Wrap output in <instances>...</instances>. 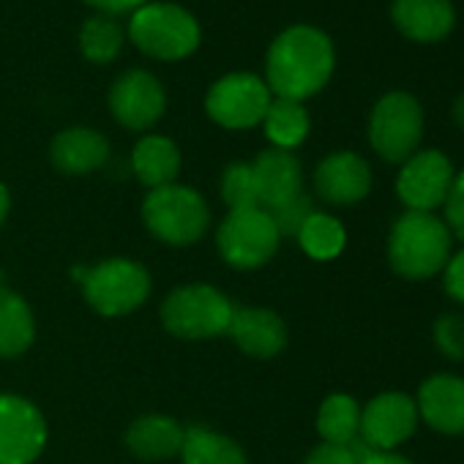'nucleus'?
<instances>
[{
	"label": "nucleus",
	"mask_w": 464,
	"mask_h": 464,
	"mask_svg": "<svg viewBox=\"0 0 464 464\" xmlns=\"http://www.w3.org/2000/svg\"><path fill=\"white\" fill-rule=\"evenodd\" d=\"M336 66L331 39L312 25H293L279 34L268 50L266 77L276 99L304 102L320 93Z\"/></svg>",
	"instance_id": "1"
},
{
	"label": "nucleus",
	"mask_w": 464,
	"mask_h": 464,
	"mask_svg": "<svg viewBox=\"0 0 464 464\" xmlns=\"http://www.w3.org/2000/svg\"><path fill=\"white\" fill-rule=\"evenodd\" d=\"M450 255V229L431 213L407 210L391 229L388 260L404 279H429L445 268Z\"/></svg>",
	"instance_id": "2"
},
{
	"label": "nucleus",
	"mask_w": 464,
	"mask_h": 464,
	"mask_svg": "<svg viewBox=\"0 0 464 464\" xmlns=\"http://www.w3.org/2000/svg\"><path fill=\"white\" fill-rule=\"evenodd\" d=\"M142 216L153 236L172 246H188L199 241L210 221L205 199L194 188L178 183L150 188L142 205Z\"/></svg>",
	"instance_id": "3"
},
{
	"label": "nucleus",
	"mask_w": 464,
	"mask_h": 464,
	"mask_svg": "<svg viewBox=\"0 0 464 464\" xmlns=\"http://www.w3.org/2000/svg\"><path fill=\"white\" fill-rule=\"evenodd\" d=\"M131 42L159 61H180L199 47L197 20L175 4H145L129 23Z\"/></svg>",
	"instance_id": "4"
},
{
	"label": "nucleus",
	"mask_w": 464,
	"mask_h": 464,
	"mask_svg": "<svg viewBox=\"0 0 464 464\" xmlns=\"http://www.w3.org/2000/svg\"><path fill=\"white\" fill-rule=\"evenodd\" d=\"M232 306L210 285H186L175 290L161 306V323L180 339H213L227 334Z\"/></svg>",
	"instance_id": "5"
},
{
	"label": "nucleus",
	"mask_w": 464,
	"mask_h": 464,
	"mask_svg": "<svg viewBox=\"0 0 464 464\" xmlns=\"http://www.w3.org/2000/svg\"><path fill=\"white\" fill-rule=\"evenodd\" d=\"M423 137V110L404 91L385 93L369 118V142L385 161H407Z\"/></svg>",
	"instance_id": "6"
},
{
	"label": "nucleus",
	"mask_w": 464,
	"mask_h": 464,
	"mask_svg": "<svg viewBox=\"0 0 464 464\" xmlns=\"http://www.w3.org/2000/svg\"><path fill=\"white\" fill-rule=\"evenodd\" d=\"M279 229L263 208L229 210L218 229V252L232 268H260L279 249Z\"/></svg>",
	"instance_id": "7"
},
{
	"label": "nucleus",
	"mask_w": 464,
	"mask_h": 464,
	"mask_svg": "<svg viewBox=\"0 0 464 464\" xmlns=\"http://www.w3.org/2000/svg\"><path fill=\"white\" fill-rule=\"evenodd\" d=\"M88 304L104 317H123L140 309L150 293V276L142 266L131 260H107L88 268L82 282Z\"/></svg>",
	"instance_id": "8"
},
{
	"label": "nucleus",
	"mask_w": 464,
	"mask_h": 464,
	"mask_svg": "<svg viewBox=\"0 0 464 464\" xmlns=\"http://www.w3.org/2000/svg\"><path fill=\"white\" fill-rule=\"evenodd\" d=\"M271 88L257 74H227L208 91L205 110L224 129H252L271 107Z\"/></svg>",
	"instance_id": "9"
},
{
	"label": "nucleus",
	"mask_w": 464,
	"mask_h": 464,
	"mask_svg": "<svg viewBox=\"0 0 464 464\" xmlns=\"http://www.w3.org/2000/svg\"><path fill=\"white\" fill-rule=\"evenodd\" d=\"M47 445L42 412L20 399L0 396V464H31Z\"/></svg>",
	"instance_id": "10"
},
{
	"label": "nucleus",
	"mask_w": 464,
	"mask_h": 464,
	"mask_svg": "<svg viewBox=\"0 0 464 464\" xmlns=\"http://www.w3.org/2000/svg\"><path fill=\"white\" fill-rule=\"evenodd\" d=\"M450 183H453V167L448 156L440 150H420L404 161L396 178V191L410 210L429 213L431 208L445 205Z\"/></svg>",
	"instance_id": "11"
},
{
	"label": "nucleus",
	"mask_w": 464,
	"mask_h": 464,
	"mask_svg": "<svg viewBox=\"0 0 464 464\" xmlns=\"http://www.w3.org/2000/svg\"><path fill=\"white\" fill-rule=\"evenodd\" d=\"M418 423V407L410 396L388 391L374 396L361 412V440L374 450H393L401 445Z\"/></svg>",
	"instance_id": "12"
},
{
	"label": "nucleus",
	"mask_w": 464,
	"mask_h": 464,
	"mask_svg": "<svg viewBox=\"0 0 464 464\" xmlns=\"http://www.w3.org/2000/svg\"><path fill=\"white\" fill-rule=\"evenodd\" d=\"M164 107H167V96L161 82L142 69L121 74L110 91L112 115L118 118V123L134 131L150 129L164 115Z\"/></svg>",
	"instance_id": "13"
},
{
	"label": "nucleus",
	"mask_w": 464,
	"mask_h": 464,
	"mask_svg": "<svg viewBox=\"0 0 464 464\" xmlns=\"http://www.w3.org/2000/svg\"><path fill=\"white\" fill-rule=\"evenodd\" d=\"M314 186L325 202L355 205L372 188V169L358 153H350V150L331 153L328 159L320 161L314 172Z\"/></svg>",
	"instance_id": "14"
},
{
	"label": "nucleus",
	"mask_w": 464,
	"mask_h": 464,
	"mask_svg": "<svg viewBox=\"0 0 464 464\" xmlns=\"http://www.w3.org/2000/svg\"><path fill=\"white\" fill-rule=\"evenodd\" d=\"M391 20L404 39L437 44L450 36L456 25V9L450 0H393Z\"/></svg>",
	"instance_id": "15"
},
{
	"label": "nucleus",
	"mask_w": 464,
	"mask_h": 464,
	"mask_svg": "<svg viewBox=\"0 0 464 464\" xmlns=\"http://www.w3.org/2000/svg\"><path fill=\"white\" fill-rule=\"evenodd\" d=\"M227 334L252 358H274L287 344V325L271 309H232Z\"/></svg>",
	"instance_id": "16"
},
{
	"label": "nucleus",
	"mask_w": 464,
	"mask_h": 464,
	"mask_svg": "<svg viewBox=\"0 0 464 464\" xmlns=\"http://www.w3.org/2000/svg\"><path fill=\"white\" fill-rule=\"evenodd\" d=\"M255 186H257V202L263 210H274L293 197L301 194V161L290 150H266L252 164Z\"/></svg>",
	"instance_id": "17"
},
{
	"label": "nucleus",
	"mask_w": 464,
	"mask_h": 464,
	"mask_svg": "<svg viewBox=\"0 0 464 464\" xmlns=\"http://www.w3.org/2000/svg\"><path fill=\"white\" fill-rule=\"evenodd\" d=\"M418 415L442 434H464V380L450 374L429 377L418 391Z\"/></svg>",
	"instance_id": "18"
},
{
	"label": "nucleus",
	"mask_w": 464,
	"mask_h": 464,
	"mask_svg": "<svg viewBox=\"0 0 464 464\" xmlns=\"http://www.w3.org/2000/svg\"><path fill=\"white\" fill-rule=\"evenodd\" d=\"M110 159V142L93 129H66L53 140V164L69 175L99 169Z\"/></svg>",
	"instance_id": "19"
},
{
	"label": "nucleus",
	"mask_w": 464,
	"mask_h": 464,
	"mask_svg": "<svg viewBox=\"0 0 464 464\" xmlns=\"http://www.w3.org/2000/svg\"><path fill=\"white\" fill-rule=\"evenodd\" d=\"M183 429L167 415H142L126 431V445L134 456L145 461H161L183 448Z\"/></svg>",
	"instance_id": "20"
},
{
	"label": "nucleus",
	"mask_w": 464,
	"mask_h": 464,
	"mask_svg": "<svg viewBox=\"0 0 464 464\" xmlns=\"http://www.w3.org/2000/svg\"><path fill=\"white\" fill-rule=\"evenodd\" d=\"M131 167L145 186L161 188V186L175 183L178 169H180V150L172 140L150 134L137 142L131 153Z\"/></svg>",
	"instance_id": "21"
},
{
	"label": "nucleus",
	"mask_w": 464,
	"mask_h": 464,
	"mask_svg": "<svg viewBox=\"0 0 464 464\" xmlns=\"http://www.w3.org/2000/svg\"><path fill=\"white\" fill-rule=\"evenodd\" d=\"M36 336V320L31 306L12 293L9 287H0V358L23 355Z\"/></svg>",
	"instance_id": "22"
},
{
	"label": "nucleus",
	"mask_w": 464,
	"mask_h": 464,
	"mask_svg": "<svg viewBox=\"0 0 464 464\" xmlns=\"http://www.w3.org/2000/svg\"><path fill=\"white\" fill-rule=\"evenodd\" d=\"M180 456L183 464H246V453L236 440L199 426H191L183 434Z\"/></svg>",
	"instance_id": "23"
},
{
	"label": "nucleus",
	"mask_w": 464,
	"mask_h": 464,
	"mask_svg": "<svg viewBox=\"0 0 464 464\" xmlns=\"http://www.w3.org/2000/svg\"><path fill=\"white\" fill-rule=\"evenodd\" d=\"M263 123L268 140L279 150H290L301 145L309 134V112L304 110L301 102H290V99H274Z\"/></svg>",
	"instance_id": "24"
},
{
	"label": "nucleus",
	"mask_w": 464,
	"mask_h": 464,
	"mask_svg": "<svg viewBox=\"0 0 464 464\" xmlns=\"http://www.w3.org/2000/svg\"><path fill=\"white\" fill-rule=\"evenodd\" d=\"M317 429L325 442L350 445L361 429V407L347 393H334L323 401L317 412Z\"/></svg>",
	"instance_id": "25"
},
{
	"label": "nucleus",
	"mask_w": 464,
	"mask_h": 464,
	"mask_svg": "<svg viewBox=\"0 0 464 464\" xmlns=\"http://www.w3.org/2000/svg\"><path fill=\"white\" fill-rule=\"evenodd\" d=\"M123 47V28L110 14H93L80 31V50L91 63H112Z\"/></svg>",
	"instance_id": "26"
},
{
	"label": "nucleus",
	"mask_w": 464,
	"mask_h": 464,
	"mask_svg": "<svg viewBox=\"0 0 464 464\" xmlns=\"http://www.w3.org/2000/svg\"><path fill=\"white\" fill-rule=\"evenodd\" d=\"M298 241L304 246V252L314 260H334L342 249H344V227L325 213H312L309 221L304 224V229L298 232Z\"/></svg>",
	"instance_id": "27"
},
{
	"label": "nucleus",
	"mask_w": 464,
	"mask_h": 464,
	"mask_svg": "<svg viewBox=\"0 0 464 464\" xmlns=\"http://www.w3.org/2000/svg\"><path fill=\"white\" fill-rule=\"evenodd\" d=\"M221 197L232 210L260 208L257 202V186L252 175V164H229L221 175Z\"/></svg>",
	"instance_id": "28"
},
{
	"label": "nucleus",
	"mask_w": 464,
	"mask_h": 464,
	"mask_svg": "<svg viewBox=\"0 0 464 464\" xmlns=\"http://www.w3.org/2000/svg\"><path fill=\"white\" fill-rule=\"evenodd\" d=\"M266 213L274 218L279 236H298V232L304 229V224L309 221V216L314 213V205H312L309 194L301 191L290 202H285V205H279L274 210H266Z\"/></svg>",
	"instance_id": "29"
},
{
	"label": "nucleus",
	"mask_w": 464,
	"mask_h": 464,
	"mask_svg": "<svg viewBox=\"0 0 464 464\" xmlns=\"http://www.w3.org/2000/svg\"><path fill=\"white\" fill-rule=\"evenodd\" d=\"M434 342L450 361H464V317L445 314L434 325Z\"/></svg>",
	"instance_id": "30"
},
{
	"label": "nucleus",
	"mask_w": 464,
	"mask_h": 464,
	"mask_svg": "<svg viewBox=\"0 0 464 464\" xmlns=\"http://www.w3.org/2000/svg\"><path fill=\"white\" fill-rule=\"evenodd\" d=\"M445 218L453 229V236L464 241V169L459 175H453V183H450V191L445 197Z\"/></svg>",
	"instance_id": "31"
},
{
	"label": "nucleus",
	"mask_w": 464,
	"mask_h": 464,
	"mask_svg": "<svg viewBox=\"0 0 464 464\" xmlns=\"http://www.w3.org/2000/svg\"><path fill=\"white\" fill-rule=\"evenodd\" d=\"M304 464H358V461H355V453L350 450V445L323 442L306 456Z\"/></svg>",
	"instance_id": "32"
},
{
	"label": "nucleus",
	"mask_w": 464,
	"mask_h": 464,
	"mask_svg": "<svg viewBox=\"0 0 464 464\" xmlns=\"http://www.w3.org/2000/svg\"><path fill=\"white\" fill-rule=\"evenodd\" d=\"M445 290L453 301L464 304V252L445 263Z\"/></svg>",
	"instance_id": "33"
},
{
	"label": "nucleus",
	"mask_w": 464,
	"mask_h": 464,
	"mask_svg": "<svg viewBox=\"0 0 464 464\" xmlns=\"http://www.w3.org/2000/svg\"><path fill=\"white\" fill-rule=\"evenodd\" d=\"M93 9H99V14H126V12H137L140 6H145V0H85Z\"/></svg>",
	"instance_id": "34"
},
{
	"label": "nucleus",
	"mask_w": 464,
	"mask_h": 464,
	"mask_svg": "<svg viewBox=\"0 0 464 464\" xmlns=\"http://www.w3.org/2000/svg\"><path fill=\"white\" fill-rule=\"evenodd\" d=\"M361 464H412V461H407L404 456H396L391 450H372Z\"/></svg>",
	"instance_id": "35"
},
{
	"label": "nucleus",
	"mask_w": 464,
	"mask_h": 464,
	"mask_svg": "<svg viewBox=\"0 0 464 464\" xmlns=\"http://www.w3.org/2000/svg\"><path fill=\"white\" fill-rule=\"evenodd\" d=\"M450 118H453V123H456L459 129H464V93L456 96V102H453V107H450Z\"/></svg>",
	"instance_id": "36"
},
{
	"label": "nucleus",
	"mask_w": 464,
	"mask_h": 464,
	"mask_svg": "<svg viewBox=\"0 0 464 464\" xmlns=\"http://www.w3.org/2000/svg\"><path fill=\"white\" fill-rule=\"evenodd\" d=\"M6 213H9V191H6L4 183H0V224H4Z\"/></svg>",
	"instance_id": "37"
}]
</instances>
